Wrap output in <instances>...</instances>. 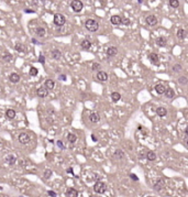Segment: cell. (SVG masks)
Segmentation results:
<instances>
[{"mask_svg": "<svg viewBox=\"0 0 188 197\" xmlns=\"http://www.w3.org/2000/svg\"><path fill=\"white\" fill-rule=\"evenodd\" d=\"M80 46L83 50H89L91 48V42L89 40H84L83 42L80 43Z\"/></svg>", "mask_w": 188, "mask_h": 197, "instance_id": "4316f807", "label": "cell"}, {"mask_svg": "<svg viewBox=\"0 0 188 197\" xmlns=\"http://www.w3.org/2000/svg\"><path fill=\"white\" fill-rule=\"evenodd\" d=\"M107 56L108 57H113V56H116L117 53H118V49H117L116 46H109L108 49H107Z\"/></svg>", "mask_w": 188, "mask_h": 197, "instance_id": "8fae6325", "label": "cell"}, {"mask_svg": "<svg viewBox=\"0 0 188 197\" xmlns=\"http://www.w3.org/2000/svg\"><path fill=\"white\" fill-rule=\"evenodd\" d=\"M164 186H165V180L162 178V177H158V178L155 181L154 184H153V189H155V191H161Z\"/></svg>", "mask_w": 188, "mask_h": 197, "instance_id": "8992f818", "label": "cell"}, {"mask_svg": "<svg viewBox=\"0 0 188 197\" xmlns=\"http://www.w3.org/2000/svg\"><path fill=\"white\" fill-rule=\"evenodd\" d=\"M9 81L13 84H17V83L20 82V75L18 74V73H12L10 74V76H9Z\"/></svg>", "mask_w": 188, "mask_h": 197, "instance_id": "ffe728a7", "label": "cell"}, {"mask_svg": "<svg viewBox=\"0 0 188 197\" xmlns=\"http://www.w3.org/2000/svg\"><path fill=\"white\" fill-rule=\"evenodd\" d=\"M58 79H60V81H66V75L62 74V75H60V76H58Z\"/></svg>", "mask_w": 188, "mask_h": 197, "instance_id": "ee69618b", "label": "cell"}, {"mask_svg": "<svg viewBox=\"0 0 188 197\" xmlns=\"http://www.w3.org/2000/svg\"><path fill=\"white\" fill-rule=\"evenodd\" d=\"M121 24H124V25H130L131 24V20L128 19V18H122L121 17Z\"/></svg>", "mask_w": 188, "mask_h": 197, "instance_id": "8d00e7d4", "label": "cell"}, {"mask_svg": "<svg viewBox=\"0 0 188 197\" xmlns=\"http://www.w3.org/2000/svg\"><path fill=\"white\" fill-rule=\"evenodd\" d=\"M110 22L113 25H120V24H121V16H118V14L111 16Z\"/></svg>", "mask_w": 188, "mask_h": 197, "instance_id": "4fadbf2b", "label": "cell"}, {"mask_svg": "<svg viewBox=\"0 0 188 197\" xmlns=\"http://www.w3.org/2000/svg\"><path fill=\"white\" fill-rule=\"evenodd\" d=\"M31 41H32V43H34V44H39V42H38V41H36L35 39H32Z\"/></svg>", "mask_w": 188, "mask_h": 197, "instance_id": "c3c4849f", "label": "cell"}, {"mask_svg": "<svg viewBox=\"0 0 188 197\" xmlns=\"http://www.w3.org/2000/svg\"><path fill=\"white\" fill-rule=\"evenodd\" d=\"M39 62L41 63V64H42V65H44V64H45V57H44V55H43V54H40Z\"/></svg>", "mask_w": 188, "mask_h": 197, "instance_id": "ab89813d", "label": "cell"}, {"mask_svg": "<svg viewBox=\"0 0 188 197\" xmlns=\"http://www.w3.org/2000/svg\"><path fill=\"white\" fill-rule=\"evenodd\" d=\"M45 33H46V30H45L44 28L39 27L35 29V35L39 37V38H43V37H45Z\"/></svg>", "mask_w": 188, "mask_h": 197, "instance_id": "603a6c76", "label": "cell"}, {"mask_svg": "<svg viewBox=\"0 0 188 197\" xmlns=\"http://www.w3.org/2000/svg\"><path fill=\"white\" fill-rule=\"evenodd\" d=\"M107 191V184L105 182H96L94 185V192L97 194H105V192Z\"/></svg>", "mask_w": 188, "mask_h": 197, "instance_id": "7a4b0ae2", "label": "cell"}, {"mask_svg": "<svg viewBox=\"0 0 188 197\" xmlns=\"http://www.w3.org/2000/svg\"><path fill=\"white\" fill-rule=\"evenodd\" d=\"M38 68L36 67H34V66H31V68H30V71H29V74H30V76H36L38 75Z\"/></svg>", "mask_w": 188, "mask_h": 197, "instance_id": "836d02e7", "label": "cell"}, {"mask_svg": "<svg viewBox=\"0 0 188 197\" xmlns=\"http://www.w3.org/2000/svg\"><path fill=\"white\" fill-rule=\"evenodd\" d=\"M129 176H130V178H131L132 181H134V182H138L139 181V177L135 175V174H132V173H131V174H130Z\"/></svg>", "mask_w": 188, "mask_h": 197, "instance_id": "b9f144b4", "label": "cell"}, {"mask_svg": "<svg viewBox=\"0 0 188 197\" xmlns=\"http://www.w3.org/2000/svg\"><path fill=\"white\" fill-rule=\"evenodd\" d=\"M6 116L9 118V119H14L16 116H17V112H16V110H13V109H8L6 111Z\"/></svg>", "mask_w": 188, "mask_h": 197, "instance_id": "83f0119b", "label": "cell"}, {"mask_svg": "<svg viewBox=\"0 0 188 197\" xmlns=\"http://www.w3.org/2000/svg\"><path fill=\"white\" fill-rule=\"evenodd\" d=\"M51 56H52V59L53 60H60L62 57V52L60 50L57 49H54L52 52H51Z\"/></svg>", "mask_w": 188, "mask_h": 197, "instance_id": "e0dca14e", "label": "cell"}, {"mask_svg": "<svg viewBox=\"0 0 188 197\" xmlns=\"http://www.w3.org/2000/svg\"><path fill=\"white\" fill-rule=\"evenodd\" d=\"M145 22H146V24L150 25V27H155V25L157 24L158 20H157V18H156L155 16L150 14V16H148L146 18H145Z\"/></svg>", "mask_w": 188, "mask_h": 197, "instance_id": "52a82bcc", "label": "cell"}, {"mask_svg": "<svg viewBox=\"0 0 188 197\" xmlns=\"http://www.w3.org/2000/svg\"><path fill=\"white\" fill-rule=\"evenodd\" d=\"M113 156H115V158H118V159H123L124 152H123L122 150H120V149H118V150H116V152L113 153Z\"/></svg>", "mask_w": 188, "mask_h": 197, "instance_id": "4dcf8cb0", "label": "cell"}, {"mask_svg": "<svg viewBox=\"0 0 188 197\" xmlns=\"http://www.w3.org/2000/svg\"><path fill=\"white\" fill-rule=\"evenodd\" d=\"M11 60H12V55L10 54V53H8V52H6L5 55L2 56V61H3V62H7V63H8V62H10Z\"/></svg>", "mask_w": 188, "mask_h": 197, "instance_id": "e575fe53", "label": "cell"}, {"mask_svg": "<svg viewBox=\"0 0 188 197\" xmlns=\"http://www.w3.org/2000/svg\"><path fill=\"white\" fill-rule=\"evenodd\" d=\"M176 35L179 40H185L186 37H187V31H186V30H184V29H178V30H177Z\"/></svg>", "mask_w": 188, "mask_h": 197, "instance_id": "d6986e66", "label": "cell"}, {"mask_svg": "<svg viewBox=\"0 0 188 197\" xmlns=\"http://www.w3.org/2000/svg\"><path fill=\"white\" fill-rule=\"evenodd\" d=\"M56 145H57L58 148L61 149V150H64V149H65V147H64V144H63V142H62L61 140H58V141H56Z\"/></svg>", "mask_w": 188, "mask_h": 197, "instance_id": "60d3db41", "label": "cell"}, {"mask_svg": "<svg viewBox=\"0 0 188 197\" xmlns=\"http://www.w3.org/2000/svg\"><path fill=\"white\" fill-rule=\"evenodd\" d=\"M156 114H157V116L158 117H165V116H167V109H166L165 107H158L157 109H156Z\"/></svg>", "mask_w": 188, "mask_h": 197, "instance_id": "d4e9b609", "label": "cell"}, {"mask_svg": "<svg viewBox=\"0 0 188 197\" xmlns=\"http://www.w3.org/2000/svg\"><path fill=\"white\" fill-rule=\"evenodd\" d=\"M89 120L91 121L93 123H97V122L100 120L99 114H98V112H91L90 116H89Z\"/></svg>", "mask_w": 188, "mask_h": 197, "instance_id": "44dd1931", "label": "cell"}, {"mask_svg": "<svg viewBox=\"0 0 188 197\" xmlns=\"http://www.w3.org/2000/svg\"><path fill=\"white\" fill-rule=\"evenodd\" d=\"M168 5H169V7L173 8V9H177V8L179 7V1H178V0H169Z\"/></svg>", "mask_w": 188, "mask_h": 197, "instance_id": "1f68e13d", "label": "cell"}, {"mask_svg": "<svg viewBox=\"0 0 188 197\" xmlns=\"http://www.w3.org/2000/svg\"><path fill=\"white\" fill-rule=\"evenodd\" d=\"M91 139H93L94 142H97V141H98V139H97V137H96L95 134H91Z\"/></svg>", "mask_w": 188, "mask_h": 197, "instance_id": "7dc6e473", "label": "cell"}, {"mask_svg": "<svg viewBox=\"0 0 188 197\" xmlns=\"http://www.w3.org/2000/svg\"><path fill=\"white\" fill-rule=\"evenodd\" d=\"M183 71V66L180 64H175L173 66V72L174 73H179V72Z\"/></svg>", "mask_w": 188, "mask_h": 197, "instance_id": "d590c367", "label": "cell"}, {"mask_svg": "<svg viewBox=\"0 0 188 197\" xmlns=\"http://www.w3.org/2000/svg\"><path fill=\"white\" fill-rule=\"evenodd\" d=\"M71 8H72V10L74 12H77L78 13V12H80V11L83 10L84 5L80 0H73L72 2H71Z\"/></svg>", "mask_w": 188, "mask_h": 197, "instance_id": "277c9868", "label": "cell"}, {"mask_svg": "<svg viewBox=\"0 0 188 197\" xmlns=\"http://www.w3.org/2000/svg\"><path fill=\"white\" fill-rule=\"evenodd\" d=\"M85 28L90 32H96L99 29V23L95 19H87L85 22Z\"/></svg>", "mask_w": 188, "mask_h": 197, "instance_id": "6da1fadb", "label": "cell"}, {"mask_svg": "<svg viewBox=\"0 0 188 197\" xmlns=\"http://www.w3.org/2000/svg\"><path fill=\"white\" fill-rule=\"evenodd\" d=\"M163 95H165V97L166 98H168V99H172V98H174V96H175V92H174V89L173 88H166L165 89V92H164V94Z\"/></svg>", "mask_w": 188, "mask_h": 197, "instance_id": "9a60e30c", "label": "cell"}, {"mask_svg": "<svg viewBox=\"0 0 188 197\" xmlns=\"http://www.w3.org/2000/svg\"><path fill=\"white\" fill-rule=\"evenodd\" d=\"M66 196L67 197H77L78 196V191L77 189H75V188H68L66 192Z\"/></svg>", "mask_w": 188, "mask_h": 197, "instance_id": "cb8c5ba5", "label": "cell"}, {"mask_svg": "<svg viewBox=\"0 0 188 197\" xmlns=\"http://www.w3.org/2000/svg\"><path fill=\"white\" fill-rule=\"evenodd\" d=\"M178 83H179L180 85H183V86H186L188 84V78L186 76H180L178 78Z\"/></svg>", "mask_w": 188, "mask_h": 197, "instance_id": "d6a6232c", "label": "cell"}, {"mask_svg": "<svg viewBox=\"0 0 188 197\" xmlns=\"http://www.w3.org/2000/svg\"><path fill=\"white\" fill-rule=\"evenodd\" d=\"M24 12H25V13H34L35 11L32 10V9H24Z\"/></svg>", "mask_w": 188, "mask_h": 197, "instance_id": "f6af8a7d", "label": "cell"}, {"mask_svg": "<svg viewBox=\"0 0 188 197\" xmlns=\"http://www.w3.org/2000/svg\"><path fill=\"white\" fill-rule=\"evenodd\" d=\"M36 95L39 96L40 98H45L47 95H49V90L43 86V87H40L38 90H36Z\"/></svg>", "mask_w": 188, "mask_h": 197, "instance_id": "30bf717a", "label": "cell"}, {"mask_svg": "<svg viewBox=\"0 0 188 197\" xmlns=\"http://www.w3.org/2000/svg\"><path fill=\"white\" fill-rule=\"evenodd\" d=\"M67 140H68V142L74 144V143L77 141V137L74 134V133H68L67 134Z\"/></svg>", "mask_w": 188, "mask_h": 197, "instance_id": "f1b7e54d", "label": "cell"}, {"mask_svg": "<svg viewBox=\"0 0 188 197\" xmlns=\"http://www.w3.org/2000/svg\"><path fill=\"white\" fill-rule=\"evenodd\" d=\"M100 68H101V66H100L99 63H93V65H91V70L93 71H99Z\"/></svg>", "mask_w": 188, "mask_h": 197, "instance_id": "f35d334b", "label": "cell"}, {"mask_svg": "<svg viewBox=\"0 0 188 197\" xmlns=\"http://www.w3.org/2000/svg\"><path fill=\"white\" fill-rule=\"evenodd\" d=\"M1 189H2V187H1V186H0V191H1Z\"/></svg>", "mask_w": 188, "mask_h": 197, "instance_id": "f907efd6", "label": "cell"}, {"mask_svg": "<svg viewBox=\"0 0 188 197\" xmlns=\"http://www.w3.org/2000/svg\"><path fill=\"white\" fill-rule=\"evenodd\" d=\"M166 89V86L164 84H157L156 86H155V92L158 94V95H163L164 92H165Z\"/></svg>", "mask_w": 188, "mask_h": 197, "instance_id": "7402d4cb", "label": "cell"}, {"mask_svg": "<svg viewBox=\"0 0 188 197\" xmlns=\"http://www.w3.org/2000/svg\"><path fill=\"white\" fill-rule=\"evenodd\" d=\"M155 42H156V45L160 46V48H165L166 45H167V40H166V38H164V37L157 38Z\"/></svg>", "mask_w": 188, "mask_h": 197, "instance_id": "7c38bea8", "label": "cell"}, {"mask_svg": "<svg viewBox=\"0 0 188 197\" xmlns=\"http://www.w3.org/2000/svg\"><path fill=\"white\" fill-rule=\"evenodd\" d=\"M65 23H66V18L63 16L62 13H55L54 14V24H55L56 27L58 28L64 27Z\"/></svg>", "mask_w": 188, "mask_h": 197, "instance_id": "3957f363", "label": "cell"}, {"mask_svg": "<svg viewBox=\"0 0 188 197\" xmlns=\"http://www.w3.org/2000/svg\"><path fill=\"white\" fill-rule=\"evenodd\" d=\"M44 87L47 89V90H52V89H54L55 87V83L54 81H52V79H46L44 82Z\"/></svg>", "mask_w": 188, "mask_h": 197, "instance_id": "ac0fdd59", "label": "cell"}, {"mask_svg": "<svg viewBox=\"0 0 188 197\" xmlns=\"http://www.w3.org/2000/svg\"><path fill=\"white\" fill-rule=\"evenodd\" d=\"M14 49H16V51L20 52V53H25L27 52V46L23 43H21V42H18L16 44V46H14Z\"/></svg>", "mask_w": 188, "mask_h": 197, "instance_id": "2e32d148", "label": "cell"}, {"mask_svg": "<svg viewBox=\"0 0 188 197\" xmlns=\"http://www.w3.org/2000/svg\"><path fill=\"white\" fill-rule=\"evenodd\" d=\"M97 79L100 81V82H107L108 81V78H109V75L104 71H99L97 73Z\"/></svg>", "mask_w": 188, "mask_h": 197, "instance_id": "9c48e42d", "label": "cell"}, {"mask_svg": "<svg viewBox=\"0 0 188 197\" xmlns=\"http://www.w3.org/2000/svg\"><path fill=\"white\" fill-rule=\"evenodd\" d=\"M138 3H140V5L143 3V0H138Z\"/></svg>", "mask_w": 188, "mask_h": 197, "instance_id": "681fc988", "label": "cell"}, {"mask_svg": "<svg viewBox=\"0 0 188 197\" xmlns=\"http://www.w3.org/2000/svg\"><path fill=\"white\" fill-rule=\"evenodd\" d=\"M149 60L153 65H160V57L156 53H151L149 54Z\"/></svg>", "mask_w": 188, "mask_h": 197, "instance_id": "ba28073f", "label": "cell"}, {"mask_svg": "<svg viewBox=\"0 0 188 197\" xmlns=\"http://www.w3.org/2000/svg\"><path fill=\"white\" fill-rule=\"evenodd\" d=\"M111 99H112V101L118 103V101L121 99V95L119 93H117V92H113V93L111 94Z\"/></svg>", "mask_w": 188, "mask_h": 197, "instance_id": "f546056e", "label": "cell"}, {"mask_svg": "<svg viewBox=\"0 0 188 197\" xmlns=\"http://www.w3.org/2000/svg\"><path fill=\"white\" fill-rule=\"evenodd\" d=\"M145 158L149 160L150 162H153V161L156 160V154H155V152H153V151H148L146 154H145Z\"/></svg>", "mask_w": 188, "mask_h": 197, "instance_id": "484cf974", "label": "cell"}, {"mask_svg": "<svg viewBox=\"0 0 188 197\" xmlns=\"http://www.w3.org/2000/svg\"><path fill=\"white\" fill-rule=\"evenodd\" d=\"M18 140H19V142L21 143V144H28L30 142V140H31V138H30V136L27 132H21L18 136Z\"/></svg>", "mask_w": 188, "mask_h": 197, "instance_id": "5b68a950", "label": "cell"}, {"mask_svg": "<svg viewBox=\"0 0 188 197\" xmlns=\"http://www.w3.org/2000/svg\"><path fill=\"white\" fill-rule=\"evenodd\" d=\"M66 172H67V173H69V174H72V175H74V172H73L72 167H68V169L66 170Z\"/></svg>", "mask_w": 188, "mask_h": 197, "instance_id": "bcb514c9", "label": "cell"}, {"mask_svg": "<svg viewBox=\"0 0 188 197\" xmlns=\"http://www.w3.org/2000/svg\"><path fill=\"white\" fill-rule=\"evenodd\" d=\"M5 161H6L9 165H13L16 162H17V156H16V155H12V154H9V155H7L6 156Z\"/></svg>", "mask_w": 188, "mask_h": 197, "instance_id": "5bb4252c", "label": "cell"}, {"mask_svg": "<svg viewBox=\"0 0 188 197\" xmlns=\"http://www.w3.org/2000/svg\"><path fill=\"white\" fill-rule=\"evenodd\" d=\"M47 195H49V196H51V197H55L56 196V193L53 192V191H49V192H47Z\"/></svg>", "mask_w": 188, "mask_h": 197, "instance_id": "7bdbcfd3", "label": "cell"}, {"mask_svg": "<svg viewBox=\"0 0 188 197\" xmlns=\"http://www.w3.org/2000/svg\"><path fill=\"white\" fill-rule=\"evenodd\" d=\"M52 174H53V172H52V171H51V170H46L44 172V178H45V180H49V178H51Z\"/></svg>", "mask_w": 188, "mask_h": 197, "instance_id": "74e56055", "label": "cell"}]
</instances>
